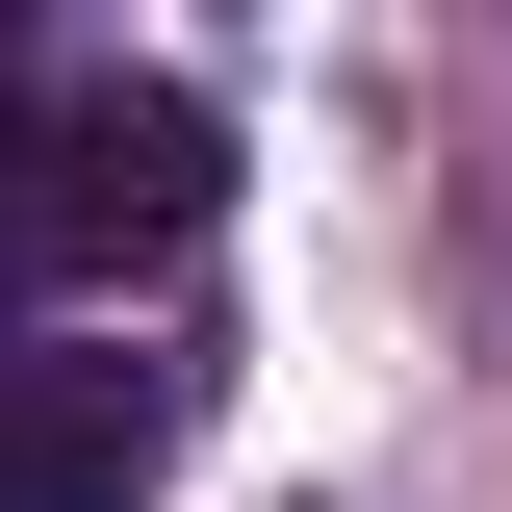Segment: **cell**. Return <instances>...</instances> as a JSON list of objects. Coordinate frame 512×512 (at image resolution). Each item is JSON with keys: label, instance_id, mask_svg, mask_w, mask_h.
<instances>
[{"label": "cell", "instance_id": "cell-2", "mask_svg": "<svg viewBox=\"0 0 512 512\" xmlns=\"http://www.w3.org/2000/svg\"><path fill=\"white\" fill-rule=\"evenodd\" d=\"M77 282V180H52V103H0V333Z\"/></svg>", "mask_w": 512, "mask_h": 512}, {"label": "cell", "instance_id": "cell-3", "mask_svg": "<svg viewBox=\"0 0 512 512\" xmlns=\"http://www.w3.org/2000/svg\"><path fill=\"white\" fill-rule=\"evenodd\" d=\"M0 52H26V0H0Z\"/></svg>", "mask_w": 512, "mask_h": 512}, {"label": "cell", "instance_id": "cell-1", "mask_svg": "<svg viewBox=\"0 0 512 512\" xmlns=\"http://www.w3.org/2000/svg\"><path fill=\"white\" fill-rule=\"evenodd\" d=\"M154 461H180L154 359H0V512H128Z\"/></svg>", "mask_w": 512, "mask_h": 512}]
</instances>
